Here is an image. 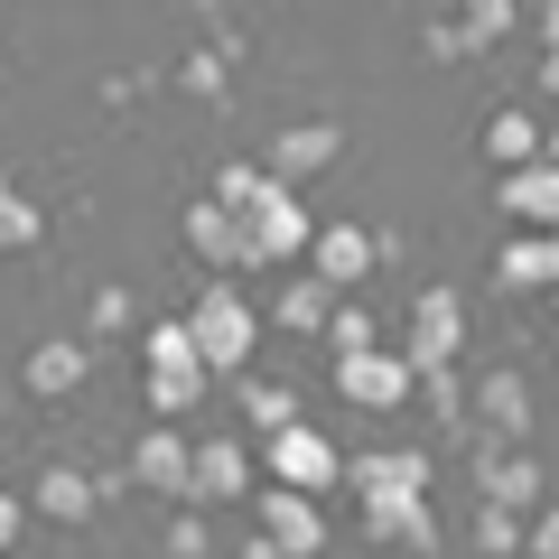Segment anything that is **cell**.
<instances>
[{
    "instance_id": "obj_21",
    "label": "cell",
    "mask_w": 559,
    "mask_h": 559,
    "mask_svg": "<svg viewBox=\"0 0 559 559\" xmlns=\"http://www.w3.org/2000/svg\"><path fill=\"white\" fill-rule=\"evenodd\" d=\"M38 513L47 522H94V476L84 466H38Z\"/></svg>"
},
{
    "instance_id": "obj_32",
    "label": "cell",
    "mask_w": 559,
    "mask_h": 559,
    "mask_svg": "<svg viewBox=\"0 0 559 559\" xmlns=\"http://www.w3.org/2000/svg\"><path fill=\"white\" fill-rule=\"evenodd\" d=\"M522 550H532V559H559V503H550V513H532V540H522Z\"/></svg>"
},
{
    "instance_id": "obj_30",
    "label": "cell",
    "mask_w": 559,
    "mask_h": 559,
    "mask_svg": "<svg viewBox=\"0 0 559 559\" xmlns=\"http://www.w3.org/2000/svg\"><path fill=\"white\" fill-rule=\"evenodd\" d=\"M326 336H336V355H355V345H382V326L364 318L355 299H336V318H326Z\"/></svg>"
},
{
    "instance_id": "obj_9",
    "label": "cell",
    "mask_w": 559,
    "mask_h": 559,
    "mask_svg": "<svg viewBox=\"0 0 559 559\" xmlns=\"http://www.w3.org/2000/svg\"><path fill=\"white\" fill-rule=\"evenodd\" d=\"M355 513H364L373 540H392V550H411V559H439V513H429V495H364Z\"/></svg>"
},
{
    "instance_id": "obj_29",
    "label": "cell",
    "mask_w": 559,
    "mask_h": 559,
    "mask_svg": "<svg viewBox=\"0 0 559 559\" xmlns=\"http://www.w3.org/2000/svg\"><path fill=\"white\" fill-rule=\"evenodd\" d=\"M419 401L439 419H466V382H457V364H439V373H419Z\"/></svg>"
},
{
    "instance_id": "obj_16",
    "label": "cell",
    "mask_w": 559,
    "mask_h": 559,
    "mask_svg": "<svg viewBox=\"0 0 559 559\" xmlns=\"http://www.w3.org/2000/svg\"><path fill=\"white\" fill-rule=\"evenodd\" d=\"M336 150H345V131H336V121H299V131H280V140H271V159H261V168H271V178H289V187H299L308 168H326V159H336Z\"/></svg>"
},
{
    "instance_id": "obj_23",
    "label": "cell",
    "mask_w": 559,
    "mask_h": 559,
    "mask_svg": "<svg viewBox=\"0 0 559 559\" xmlns=\"http://www.w3.org/2000/svg\"><path fill=\"white\" fill-rule=\"evenodd\" d=\"M485 150H495L503 168L540 159V121H532V112H495V121H485Z\"/></svg>"
},
{
    "instance_id": "obj_25",
    "label": "cell",
    "mask_w": 559,
    "mask_h": 559,
    "mask_svg": "<svg viewBox=\"0 0 559 559\" xmlns=\"http://www.w3.org/2000/svg\"><path fill=\"white\" fill-rule=\"evenodd\" d=\"M522 540H532V522H522V513H503V503H476V550H485V559L522 550Z\"/></svg>"
},
{
    "instance_id": "obj_33",
    "label": "cell",
    "mask_w": 559,
    "mask_h": 559,
    "mask_svg": "<svg viewBox=\"0 0 559 559\" xmlns=\"http://www.w3.org/2000/svg\"><path fill=\"white\" fill-rule=\"evenodd\" d=\"M20 522H28V503L10 495V485H0V550H10V540H20Z\"/></svg>"
},
{
    "instance_id": "obj_4",
    "label": "cell",
    "mask_w": 559,
    "mask_h": 559,
    "mask_svg": "<svg viewBox=\"0 0 559 559\" xmlns=\"http://www.w3.org/2000/svg\"><path fill=\"white\" fill-rule=\"evenodd\" d=\"M336 476H345L336 439H326V429H308V419H289L280 439H261V485H299V495H326Z\"/></svg>"
},
{
    "instance_id": "obj_17",
    "label": "cell",
    "mask_w": 559,
    "mask_h": 559,
    "mask_svg": "<svg viewBox=\"0 0 559 559\" xmlns=\"http://www.w3.org/2000/svg\"><path fill=\"white\" fill-rule=\"evenodd\" d=\"M466 411H485V439H522V419H532V411H522V373L495 364V373L466 392Z\"/></svg>"
},
{
    "instance_id": "obj_15",
    "label": "cell",
    "mask_w": 559,
    "mask_h": 559,
    "mask_svg": "<svg viewBox=\"0 0 559 559\" xmlns=\"http://www.w3.org/2000/svg\"><path fill=\"white\" fill-rule=\"evenodd\" d=\"M84 373H94V345H84V336H38V345H28V364H20V382H28L38 401L75 392Z\"/></svg>"
},
{
    "instance_id": "obj_6",
    "label": "cell",
    "mask_w": 559,
    "mask_h": 559,
    "mask_svg": "<svg viewBox=\"0 0 559 559\" xmlns=\"http://www.w3.org/2000/svg\"><path fill=\"white\" fill-rule=\"evenodd\" d=\"M252 532L271 540L280 559H318V550H326V513H318V495H299V485H261Z\"/></svg>"
},
{
    "instance_id": "obj_11",
    "label": "cell",
    "mask_w": 559,
    "mask_h": 559,
    "mask_svg": "<svg viewBox=\"0 0 559 559\" xmlns=\"http://www.w3.org/2000/svg\"><path fill=\"white\" fill-rule=\"evenodd\" d=\"M345 495H429V448H364L345 457Z\"/></svg>"
},
{
    "instance_id": "obj_31",
    "label": "cell",
    "mask_w": 559,
    "mask_h": 559,
    "mask_svg": "<svg viewBox=\"0 0 559 559\" xmlns=\"http://www.w3.org/2000/svg\"><path fill=\"white\" fill-rule=\"evenodd\" d=\"M168 559H205V503H178V522H168Z\"/></svg>"
},
{
    "instance_id": "obj_10",
    "label": "cell",
    "mask_w": 559,
    "mask_h": 559,
    "mask_svg": "<svg viewBox=\"0 0 559 559\" xmlns=\"http://www.w3.org/2000/svg\"><path fill=\"white\" fill-rule=\"evenodd\" d=\"M308 271H318L336 299H345V289H364V280H373V234H364V224H345V215L318 224V234H308Z\"/></svg>"
},
{
    "instance_id": "obj_5",
    "label": "cell",
    "mask_w": 559,
    "mask_h": 559,
    "mask_svg": "<svg viewBox=\"0 0 559 559\" xmlns=\"http://www.w3.org/2000/svg\"><path fill=\"white\" fill-rule=\"evenodd\" d=\"M457 345H466V299H457V289H419V299H411V336H401L411 373L457 364Z\"/></svg>"
},
{
    "instance_id": "obj_1",
    "label": "cell",
    "mask_w": 559,
    "mask_h": 559,
    "mask_svg": "<svg viewBox=\"0 0 559 559\" xmlns=\"http://www.w3.org/2000/svg\"><path fill=\"white\" fill-rule=\"evenodd\" d=\"M187 336H197L205 373H242V364L261 355V308L242 299L234 280H205V289H197V308H187Z\"/></svg>"
},
{
    "instance_id": "obj_34",
    "label": "cell",
    "mask_w": 559,
    "mask_h": 559,
    "mask_svg": "<svg viewBox=\"0 0 559 559\" xmlns=\"http://www.w3.org/2000/svg\"><path fill=\"white\" fill-rule=\"evenodd\" d=\"M540 94L559 103V28H550V47H540Z\"/></svg>"
},
{
    "instance_id": "obj_13",
    "label": "cell",
    "mask_w": 559,
    "mask_h": 559,
    "mask_svg": "<svg viewBox=\"0 0 559 559\" xmlns=\"http://www.w3.org/2000/svg\"><path fill=\"white\" fill-rule=\"evenodd\" d=\"M476 503H503V513L540 503V466L522 448H503V439H476Z\"/></svg>"
},
{
    "instance_id": "obj_37",
    "label": "cell",
    "mask_w": 559,
    "mask_h": 559,
    "mask_svg": "<svg viewBox=\"0 0 559 559\" xmlns=\"http://www.w3.org/2000/svg\"><path fill=\"white\" fill-rule=\"evenodd\" d=\"M550 299H559V289H550Z\"/></svg>"
},
{
    "instance_id": "obj_8",
    "label": "cell",
    "mask_w": 559,
    "mask_h": 559,
    "mask_svg": "<svg viewBox=\"0 0 559 559\" xmlns=\"http://www.w3.org/2000/svg\"><path fill=\"white\" fill-rule=\"evenodd\" d=\"M242 495H261V476H252V448L224 429V439H197V466H187V503H242Z\"/></svg>"
},
{
    "instance_id": "obj_7",
    "label": "cell",
    "mask_w": 559,
    "mask_h": 559,
    "mask_svg": "<svg viewBox=\"0 0 559 559\" xmlns=\"http://www.w3.org/2000/svg\"><path fill=\"white\" fill-rule=\"evenodd\" d=\"M187 466H197V439H187L178 419H150L140 448H131V485L159 495V503H187Z\"/></svg>"
},
{
    "instance_id": "obj_18",
    "label": "cell",
    "mask_w": 559,
    "mask_h": 559,
    "mask_svg": "<svg viewBox=\"0 0 559 559\" xmlns=\"http://www.w3.org/2000/svg\"><path fill=\"white\" fill-rule=\"evenodd\" d=\"M495 271H503V289H559V234H513Z\"/></svg>"
},
{
    "instance_id": "obj_35",
    "label": "cell",
    "mask_w": 559,
    "mask_h": 559,
    "mask_svg": "<svg viewBox=\"0 0 559 559\" xmlns=\"http://www.w3.org/2000/svg\"><path fill=\"white\" fill-rule=\"evenodd\" d=\"M540 159H550V168H559V121H550V131H540Z\"/></svg>"
},
{
    "instance_id": "obj_2",
    "label": "cell",
    "mask_w": 559,
    "mask_h": 559,
    "mask_svg": "<svg viewBox=\"0 0 559 559\" xmlns=\"http://www.w3.org/2000/svg\"><path fill=\"white\" fill-rule=\"evenodd\" d=\"M308 234H318V224H308L299 187H289V178H261L252 205H242V252H252V261H299Z\"/></svg>"
},
{
    "instance_id": "obj_12",
    "label": "cell",
    "mask_w": 559,
    "mask_h": 559,
    "mask_svg": "<svg viewBox=\"0 0 559 559\" xmlns=\"http://www.w3.org/2000/svg\"><path fill=\"white\" fill-rule=\"evenodd\" d=\"M187 252H197L215 280L252 271V252H242V215H234V205H215V197H197V205H187Z\"/></svg>"
},
{
    "instance_id": "obj_24",
    "label": "cell",
    "mask_w": 559,
    "mask_h": 559,
    "mask_svg": "<svg viewBox=\"0 0 559 559\" xmlns=\"http://www.w3.org/2000/svg\"><path fill=\"white\" fill-rule=\"evenodd\" d=\"M242 419H252L261 439H280V429L299 419V401H289V382H242Z\"/></svg>"
},
{
    "instance_id": "obj_19",
    "label": "cell",
    "mask_w": 559,
    "mask_h": 559,
    "mask_svg": "<svg viewBox=\"0 0 559 559\" xmlns=\"http://www.w3.org/2000/svg\"><path fill=\"white\" fill-rule=\"evenodd\" d=\"M271 318H280V326H299V336H326V318H336V289H326L318 271H299V280L271 299Z\"/></svg>"
},
{
    "instance_id": "obj_3",
    "label": "cell",
    "mask_w": 559,
    "mask_h": 559,
    "mask_svg": "<svg viewBox=\"0 0 559 559\" xmlns=\"http://www.w3.org/2000/svg\"><path fill=\"white\" fill-rule=\"evenodd\" d=\"M411 392H419V373H411L401 345H355V355H336V401L345 411H401Z\"/></svg>"
},
{
    "instance_id": "obj_28",
    "label": "cell",
    "mask_w": 559,
    "mask_h": 559,
    "mask_svg": "<svg viewBox=\"0 0 559 559\" xmlns=\"http://www.w3.org/2000/svg\"><path fill=\"white\" fill-rule=\"evenodd\" d=\"M261 178H271V168H261V159H224L215 168V187H205V197H215V205H234V215H242V205H252V187Z\"/></svg>"
},
{
    "instance_id": "obj_14",
    "label": "cell",
    "mask_w": 559,
    "mask_h": 559,
    "mask_svg": "<svg viewBox=\"0 0 559 559\" xmlns=\"http://www.w3.org/2000/svg\"><path fill=\"white\" fill-rule=\"evenodd\" d=\"M503 215L522 224V234H559V168L550 159H522V168H503Z\"/></svg>"
},
{
    "instance_id": "obj_26",
    "label": "cell",
    "mask_w": 559,
    "mask_h": 559,
    "mask_svg": "<svg viewBox=\"0 0 559 559\" xmlns=\"http://www.w3.org/2000/svg\"><path fill=\"white\" fill-rule=\"evenodd\" d=\"M205 401V373H150V411L159 419H187Z\"/></svg>"
},
{
    "instance_id": "obj_36",
    "label": "cell",
    "mask_w": 559,
    "mask_h": 559,
    "mask_svg": "<svg viewBox=\"0 0 559 559\" xmlns=\"http://www.w3.org/2000/svg\"><path fill=\"white\" fill-rule=\"evenodd\" d=\"M550 28H559V0H550Z\"/></svg>"
},
{
    "instance_id": "obj_27",
    "label": "cell",
    "mask_w": 559,
    "mask_h": 559,
    "mask_svg": "<svg viewBox=\"0 0 559 559\" xmlns=\"http://www.w3.org/2000/svg\"><path fill=\"white\" fill-rule=\"evenodd\" d=\"M457 28H466V47H495L513 28V0H457Z\"/></svg>"
},
{
    "instance_id": "obj_22",
    "label": "cell",
    "mask_w": 559,
    "mask_h": 559,
    "mask_svg": "<svg viewBox=\"0 0 559 559\" xmlns=\"http://www.w3.org/2000/svg\"><path fill=\"white\" fill-rule=\"evenodd\" d=\"M38 234H47L38 197H20V187H10V168H0V252H28Z\"/></svg>"
},
{
    "instance_id": "obj_20",
    "label": "cell",
    "mask_w": 559,
    "mask_h": 559,
    "mask_svg": "<svg viewBox=\"0 0 559 559\" xmlns=\"http://www.w3.org/2000/svg\"><path fill=\"white\" fill-rule=\"evenodd\" d=\"M140 364H150V373H205L187 318H150V326H140Z\"/></svg>"
}]
</instances>
